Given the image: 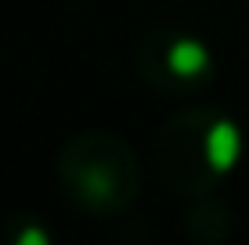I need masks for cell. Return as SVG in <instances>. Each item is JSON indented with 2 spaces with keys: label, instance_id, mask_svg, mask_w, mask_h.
Listing matches in <instances>:
<instances>
[{
  "label": "cell",
  "instance_id": "6da1fadb",
  "mask_svg": "<svg viewBox=\"0 0 249 245\" xmlns=\"http://www.w3.org/2000/svg\"><path fill=\"white\" fill-rule=\"evenodd\" d=\"M65 195L90 216H119L141 191V166L134 148L108 130L72 137L58 159Z\"/></svg>",
  "mask_w": 249,
  "mask_h": 245
},
{
  "label": "cell",
  "instance_id": "7a4b0ae2",
  "mask_svg": "<svg viewBox=\"0 0 249 245\" xmlns=\"http://www.w3.org/2000/svg\"><path fill=\"white\" fill-rule=\"evenodd\" d=\"M217 112L220 108L213 105H192L159 130V141H156L159 173L181 195L206 198L224 177L210 155V126L217 119Z\"/></svg>",
  "mask_w": 249,
  "mask_h": 245
},
{
  "label": "cell",
  "instance_id": "3957f363",
  "mask_svg": "<svg viewBox=\"0 0 249 245\" xmlns=\"http://www.w3.org/2000/svg\"><path fill=\"white\" fill-rule=\"evenodd\" d=\"M137 69L162 94H195L213 80V50L199 36L159 29L137 47Z\"/></svg>",
  "mask_w": 249,
  "mask_h": 245
}]
</instances>
